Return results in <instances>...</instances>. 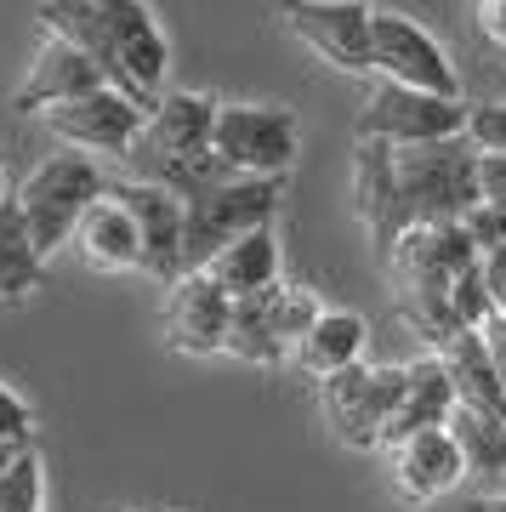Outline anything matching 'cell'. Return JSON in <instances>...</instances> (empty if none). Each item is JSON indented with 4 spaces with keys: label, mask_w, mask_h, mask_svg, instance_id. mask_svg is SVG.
<instances>
[{
    "label": "cell",
    "mask_w": 506,
    "mask_h": 512,
    "mask_svg": "<svg viewBox=\"0 0 506 512\" xmlns=\"http://www.w3.org/2000/svg\"><path fill=\"white\" fill-rule=\"evenodd\" d=\"M199 274L211 279L217 291H228L234 302H239V296L268 291V285H279V239H273V228H256V234L222 245Z\"/></svg>",
    "instance_id": "obj_20"
},
{
    "label": "cell",
    "mask_w": 506,
    "mask_h": 512,
    "mask_svg": "<svg viewBox=\"0 0 506 512\" xmlns=\"http://www.w3.org/2000/svg\"><path fill=\"white\" fill-rule=\"evenodd\" d=\"M450 410H455V382H450V365L438 353H421L404 365V399H398L393 421H387V439L381 450H398L404 439L416 433H433V427H450Z\"/></svg>",
    "instance_id": "obj_16"
},
{
    "label": "cell",
    "mask_w": 506,
    "mask_h": 512,
    "mask_svg": "<svg viewBox=\"0 0 506 512\" xmlns=\"http://www.w3.org/2000/svg\"><path fill=\"white\" fill-rule=\"evenodd\" d=\"M450 439L461 444L467 473H506V427L501 421H489V416H478V410H467V404H455Z\"/></svg>",
    "instance_id": "obj_23"
},
{
    "label": "cell",
    "mask_w": 506,
    "mask_h": 512,
    "mask_svg": "<svg viewBox=\"0 0 506 512\" xmlns=\"http://www.w3.org/2000/svg\"><path fill=\"white\" fill-rule=\"evenodd\" d=\"M103 194L109 188H103V171H97L91 154H74V148L46 154L18 183V211H23L29 239H35V251L52 256L63 245H74V228L86 217V205H97Z\"/></svg>",
    "instance_id": "obj_2"
},
{
    "label": "cell",
    "mask_w": 506,
    "mask_h": 512,
    "mask_svg": "<svg viewBox=\"0 0 506 512\" xmlns=\"http://www.w3.org/2000/svg\"><path fill=\"white\" fill-rule=\"evenodd\" d=\"M211 154L239 177H285L296 165V114L279 103H217Z\"/></svg>",
    "instance_id": "obj_6"
},
{
    "label": "cell",
    "mask_w": 506,
    "mask_h": 512,
    "mask_svg": "<svg viewBox=\"0 0 506 512\" xmlns=\"http://www.w3.org/2000/svg\"><path fill=\"white\" fill-rule=\"evenodd\" d=\"M478 336H484L489 365H495V376H501V393H506V313H495V319H489V325L478 330Z\"/></svg>",
    "instance_id": "obj_32"
},
{
    "label": "cell",
    "mask_w": 506,
    "mask_h": 512,
    "mask_svg": "<svg viewBox=\"0 0 506 512\" xmlns=\"http://www.w3.org/2000/svg\"><path fill=\"white\" fill-rule=\"evenodd\" d=\"M467 143L472 154H506V103H472Z\"/></svg>",
    "instance_id": "obj_27"
},
{
    "label": "cell",
    "mask_w": 506,
    "mask_h": 512,
    "mask_svg": "<svg viewBox=\"0 0 506 512\" xmlns=\"http://www.w3.org/2000/svg\"><path fill=\"white\" fill-rule=\"evenodd\" d=\"M228 359L239 365H285V342L273 330V285L256 296H239L234 302V319H228V342H222Z\"/></svg>",
    "instance_id": "obj_22"
},
{
    "label": "cell",
    "mask_w": 506,
    "mask_h": 512,
    "mask_svg": "<svg viewBox=\"0 0 506 512\" xmlns=\"http://www.w3.org/2000/svg\"><path fill=\"white\" fill-rule=\"evenodd\" d=\"M74 245H80L86 262L109 268V274L143 268V234H137L131 211L114 200V194H103L97 205H86V217H80V228H74Z\"/></svg>",
    "instance_id": "obj_19"
},
{
    "label": "cell",
    "mask_w": 506,
    "mask_h": 512,
    "mask_svg": "<svg viewBox=\"0 0 506 512\" xmlns=\"http://www.w3.org/2000/svg\"><path fill=\"white\" fill-rule=\"evenodd\" d=\"M97 12L109 23V40H114V57L126 69V92L154 109L165 92V74H171V46H165L160 23L148 12L143 0H97Z\"/></svg>",
    "instance_id": "obj_11"
},
{
    "label": "cell",
    "mask_w": 506,
    "mask_h": 512,
    "mask_svg": "<svg viewBox=\"0 0 506 512\" xmlns=\"http://www.w3.org/2000/svg\"><path fill=\"white\" fill-rule=\"evenodd\" d=\"M228 319H234V296L217 291L205 274H182L171 291H165V313L160 330L165 342L188 359H211L228 342Z\"/></svg>",
    "instance_id": "obj_13"
},
{
    "label": "cell",
    "mask_w": 506,
    "mask_h": 512,
    "mask_svg": "<svg viewBox=\"0 0 506 512\" xmlns=\"http://www.w3.org/2000/svg\"><path fill=\"white\" fill-rule=\"evenodd\" d=\"M364 342H370V330H364L359 313H342V308H325L319 313V325L290 348V359L308 370L313 382H330V376H342V370L364 365Z\"/></svg>",
    "instance_id": "obj_18"
},
{
    "label": "cell",
    "mask_w": 506,
    "mask_h": 512,
    "mask_svg": "<svg viewBox=\"0 0 506 512\" xmlns=\"http://www.w3.org/2000/svg\"><path fill=\"white\" fill-rule=\"evenodd\" d=\"M398 399H404V365H353L342 376L319 382V404L325 421L336 427V439L347 450H381L387 421H393Z\"/></svg>",
    "instance_id": "obj_7"
},
{
    "label": "cell",
    "mask_w": 506,
    "mask_h": 512,
    "mask_svg": "<svg viewBox=\"0 0 506 512\" xmlns=\"http://www.w3.org/2000/svg\"><path fill=\"white\" fill-rule=\"evenodd\" d=\"M478 200L506 211V154H478Z\"/></svg>",
    "instance_id": "obj_30"
},
{
    "label": "cell",
    "mask_w": 506,
    "mask_h": 512,
    "mask_svg": "<svg viewBox=\"0 0 506 512\" xmlns=\"http://www.w3.org/2000/svg\"><path fill=\"white\" fill-rule=\"evenodd\" d=\"M387 473H393V490L404 501H444V495L467 478V461H461V444L450 439V427H433V433H416V439H404L398 450H387Z\"/></svg>",
    "instance_id": "obj_15"
},
{
    "label": "cell",
    "mask_w": 506,
    "mask_h": 512,
    "mask_svg": "<svg viewBox=\"0 0 506 512\" xmlns=\"http://www.w3.org/2000/svg\"><path fill=\"white\" fill-rule=\"evenodd\" d=\"M46 285V256L35 251V239L23 228L18 194H0V308L29 302Z\"/></svg>",
    "instance_id": "obj_21"
},
{
    "label": "cell",
    "mask_w": 506,
    "mask_h": 512,
    "mask_svg": "<svg viewBox=\"0 0 506 512\" xmlns=\"http://www.w3.org/2000/svg\"><path fill=\"white\" fill-rule=\"evenodd\" d=\"M97 86H109L103 69H97L86 52H74L69 40L46 35V40H40V52H35V63H29V74H23V86L12 92V109L29 114V120H40L46 109L74 103V97L97 92Z\"/></svg>",
    "instance_id": "obj_14"
},
{
    "label": "cell",
    "mask_w": 506,
    "mask_h": 512,
    "mask_svg": "<svg viewBox=\"0 0 506 512\" xmlns=\"http://www.w3.org/2000/svg\"><path fill=\"white\" fill-rule=\"evenodd\" d=\"M472 512H506V495H484V501H478Z\"/></svg>",
    "instance_id": "obj_33"
},
{
    "label": "cell",
    "mask_w": 506,
    "mask_h": 512,
    "mask_svg": "<svg viewBox=\"0 0 506 512\" xmlns=\"http://www.w3.org/2000/svg\"><path fill=\"white\" fill-rule=\"evenodd\" d=\"M450 319L461 330H484L489 319H495V296H489V285H484L478 268H467V274L450 285Z\"/></svg>",
    "instance_id": "obj_26"
},
{
    "label": "cell",
    "mask_w": 506,
    "mask_h": 512,
    "mask_svg": "<svg viewBox=\"0 0 506 512\" xmlns=\"http://www.w3.org/2000/svg\"><path fill=\"white\" fill-rule=\"evenodd\" d=\"M0 444H6V450H29V444H35V410H29L6 382H0Z\"/></svg>",
    "instance_id": "obj_28"
},
{
    "label": "cell",
    "mask_w": 506,
    "mask_h": 512,
    "mask_svg": "<svg viewBox=\"0 0 506 512\" xmlns=\"http://www.w3.org/2000/svg\"><path fill=\"white\" fill-rule=\"evenodd\" d=\"M143 120H148L143 103L126 92H114V86H97V92L40 114V126L52 131L63 148H74V154H126L137 143Z\"/></svg>",
    "instance_id": "obj_10"
},
{
    "label": "cell",
    "mask_w": 506,
    "mask_h": 512,
    "mask_svg": "<svg viewBox=\"0 0 506 512\" xmlns=\"http://www.w3.org/2000/svg\"><path fill=\"white\" fill-rule=\"evenodd\" d=\"M46 501V478H40V456L35 444L12 456V467L0 473V512H40Z\"/></svg>",
    "instance_id": "obj_24"
},
{
    "label": "cell",
    "mask_w": 506,
    "mask_h": 512,
    "mask_svg": "<svg viewBox=\"0 0 506 512\" xmlns=\"http://www.w3.org/2000/svg\"><path fill=\"white\" fill-rule=\"evenodd\" d=\"M40 29L57 35V40H69L74 52H86L91 63L103 69V80H109L114 92H126V69H120V57H114L109 23L97 12V0H40Z\"/></svg>",
    "instance_id": "obj_17"
},
{
    "label": "cell",
    "mask_w": 506,
    "mask_h": 512,
    "mask_svg": "<svg viewBox=\"0 0 506 512\" xmlns=\"http://www.w3.org/2000/svg\"><path fill=\"white\" fill-rule=\"evenodd\" d=\"M279 183L285 177H228V183L205 188L194 200H182V222H188V274H199L222 245L273 228L279 211Z\"/></svg>",
    "instance_id": "obj_3"
},
{
    "label": "cell",
    "mask_w": 506,
    "mask_h": 512,
    "mask_svg": "<svg viewBox=\"0 0 506 512\" xmlns=\"http://www.w3.org/2000/svg\"><path fill=\"white\" fill-rule=\"evenodd\" d=\"M114 512H120V507H114Z\"/></svg>",
    "instance_id": "obj_35"
},
{
    "label": "cell",
    "mask_w": 506,
    "mask_h": 512,
    "mask_svg": "<svg viewBox=\"0 0 506 512\" xmlns=\"http://www.w3.org/2000/svg\"><path fill=\"white\" fill-rule=\"evenodd\" d=\"M461 228H467V239L478 245V256H489V251H501L506 245V211L501 205H472L467 217H461Z\"/></svg>",
    "instance_id": "obj_29"
},
{
    "label": "cell",
    "mask_w": 506,
    "mask_h": 512,
    "mask_svg": "<svg viewBox=\"0 0 506 512\" xmlns=\"http://www.w3.org/2000/svg\"><path fill=\"white\" fill-rule=\"evenodd\" d=\"M370 74L387 86H404V92L461 97V80H455V63L444 57V46L404 12L370 18Z\"/></svg>",
    "instance_id": "obj_8"
},
{
    "label": "cell",
    "mask_w": 506,
    "mask_h": 512,
    "mask_svg": "<svg viewBox=\"0 0 506 512\" xmlns=\"http://www.w3.org/2000/svg\"><path fill=\"white\" fill-rule=\"evenodd\" d=\"M285 29L342 74H370V18L364 0H279Z\"/></svg>",
    "instance_id": "obj_9"
},
{
    "label": "cell",
    "mask_w": 506,
    "mask_h": 512,
    "mask_svg": "<svg viewBox=\"0 0 506 512\" xmlns=\"http://www.w3.org/2000/svg\"><path fill=\"white\" fill-rule=\"evenodd\" d=\"M478 274H484L489 296H495V313H506V245L489 251V256H478Z\"/></svg>",
    "instance_id": "obj_31"
},
{
    "label": "cell",
    "mask_w": 506,
    "mask_h": 512,
    "mask_svg": "<svg viewBox=\"0 0 506 512\" xmlns=\"http://www.w3.org/2000/svg\"><path fill=\"white\" fill-rule=\"evenodd\" d=\"M114 200L131 211L137 234H143V274H154L171 291L188 274V222H182V200L160 183H120L109 188Z\"/></svg>",
    "instance_id": "obj_12"
},
{
    "label": "cell",
    "mask_w": 506,
    "mask_h": 512,
    "mask_svg": "<svg viewBox=\"0 0 506 512\" xmlns=\"http://www.w3.org/2000/svg\"><path fill=\"white\" fill-rule=\"evenodd\" d=\"M319 313L325 308H319L313 291H302V285H273V330H279L285 348H296V342L319 325Z\"/></svg>",
    "instance_id": "obj_25"
},
{
    "label": "cell",
    "mask_w": 506,
    "mask_h": 512,
    "mask_svg": "<svg viewBox=\"0 0 506 512\" xmlns=\"http://www.w3.org/2000/svg\"><path fill=\"white\" fill-rule=\"evenodd\" d=\"M353 183H359V217L376 239V256H387L404 228H444L478 205V154L467 137L427 148L359 143Z\"/></svg>",
    "instance_id": "obj_1"
},
{
    "label": "cell",
    "mask_w": 506,
    "mask_h": 512,
    "mask_svg": "<svg viewBox=\"0 0 506 512\" xmlns=\"http://www.w3.org/2000/svg\"><path fill=\"white\" fill-rule=\"evenodd\" d=\"M12 456H18V450H6V444H0V473H6V467H12Z\"/></svg>",
    "instance_id": "obj_34"
},
{
    "label": "cell",
    "mask_w": 506,
    "mask_h": 512,
    "mask_svg": "<svg viewBox=\"0 0 506 512\" xmlns=\"http://www.w3.org/2000/svg\"><path fill=\"white\" fill-rule=\"evenodd\" d=\"M211 131H217V103L199 92H177V97H160L154 109H148L143 131H137V143L120 154L131 171V183H160L171 165L194 160L211 148Z\"/></svg>",
    "instance_id": "obj_5"
},
{
    "label": "cell",
    "mask_w": 506,
    "mask_h": 512,
    "mask_svg": "<svg viewBox=\"0 0 506 512\" xmlns=\"http://www.w3.org/2000/svg\"><path fill=\"white\" fill-rule=\"evenodd\" d=\"M472 103L461 97H433V92H404L376 80V92L364 97L359 120H353V143H381V148H427L467 137Z\"/></svg>",
    "instance_id": "obj_4"
}]
</instances>
